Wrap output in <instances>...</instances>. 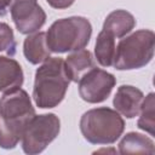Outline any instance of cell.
<instances>
[{"instance_id":"obj_1","label":"cell","mask_w":155,"mask_h":155,"mask_svg":"<svg viewBox=\"0 0 155 155\" xmlns=\"http://www.w3.org/2000/svg\"><path fill=\"white\" fill-rule=\"evenodd\" d=\"M35 115L29 94L21 87L4 92L0 98V147L13 149L22 139L28 121Z\"/></svg>"},{"instance_id":"obj_2","label":"cell","mask_w":155,"mask_h":155,"mask_svg":"<svg viewBox=\"0 0 155 155\" xmlns=\"http://www.w3.org/2000/svg\"><path fill=\"white\" fill-rule=\"evenodd\" d=\"M69 78L65 73L64 59L50 57L36 69L33 98L35 104L42 109L57 107L65 97L69 87Z\"/></svg>"},{"instance_id":"obj_3","label":"cell","mask_w":155,"mask_h":155,"mask_svg":"<svg viewBox=\"0 0 155 155\" xmlns=\"http://www.w3.org/2000/svg\"><path fill=\"white\" fill-rule=\"evenodd\" d=\"M92 25L85 17L73 16L57 19L46 33V41L51 52L65 53L84 48L91 39Z\"/></svg>"},{"instance_id":"obj_4","label":"cell","mask_w":155,"mask_h":155,"mask_svg":"<svg viewBox=\"0 0 155 155\" xmlns=\"http://www.w3.org/2000/svg\"><path fill=\"white\" fill-rule=\"evenodd\" d=\"M124 128L125 121L120 114L107 107L87 110L80 120V131L92 144H111L120 138Z\"/></svg>"},{"instance_id":"obj_5","label":"cell","mask_w":155,"mask_h":155,"mask_svg":"<svg viewBox=\"0 0 155 155\" xmlns=\"http://www.w3.org/2000/svg\"><path fill=\"white\" fill-rule=\"evenodd\" d=\"M155 47V34L149 29H140L121 39L115 48L113 65L119 70L139 69L147 65Z\"/></svg>"},{"instance_id":"obj_6","label":"cell","mask_w":155,"mask_h":155,"mask_svg":"<svg viewBox=\"0 0 155 155\" xmlns=\"http://www.w3.org/2000/svg\"><path fill=\"white\" fill-rule=\"evenodd\" d=\"M59 130L61 121L54 114L34 115L25 125L22 134L23 151L29 155L44 151L58 136Z\"/></svg>"},{"instance_id":"obj_7","label":"cell","mask_w":155,"mask_h":155,"mask_svg":"<svg viewBox=\"0 0 155 155\" xmlns=\"http://www.w3.org/2000/svg\"><path fill=\"white\" fill-rule=\"evenodd\" d=\"M115 84L113 74L94 67L79 80V94L87 103H101L110 96Z\"/></svg>"},{"instance_id":"obj_8","label":"cell","mask_w":155,"mask_h":155,"mask_svg":"<svg viewBox=\"0 0 155 155\" xmlns=\"http://www.w3.org/2000/svg\"><path fill=\"white\" fill-rule=\"evenodd\" d=\"M11 17L21 34L36 33L46 22V13L38 0H12Z\"/></svg>"},{"instance_id":"obj_9","label":"cell","mask_w":155,"mask_h":155,"mask_svg":"<svg viewBox=\"0 0 155 155\" xmlns=\"http://www.w3.org/2000/svg\"><path fill=\"white\" fill-rule=\"evenodd\" d=\"M143 99L144 94L139 88L130 85H122L117 88L113 104L119 114L127 119H132L139 114Z\"/></svg>"},{"instance_id":"obj_10","label":"cell","mask_w":155,"mask_h":155,"mask_svg":"<svg viewBox=\"0 0 155 155\" xmlns=\"http://www.w3.org/2000/svg\"><path fill=\"white\" fill-rule=\"evenodd\" d=\"M94 59L88 50L81 48L70 53L64 61L65 73L70 81L79 82V80L92 68H94Z\"/></svg>"},{"instance_id":"obj_11","label":"cell","mask_w":155,"mask_h":155,"mask_svg":"<svg viewBox=\"0 0 155 155\" xmlns=\"http://www.w3.org/2000/svg\"><path fill=\"white\" fill-rule=\"evenodd\" d=\"M24 80L21 64L6 56H0V92L21 87Z\"/></svg>"},{"instance_id":"obj_12","label":"cell","mask_w":155,"mask_h":155,"mask_svg":"<svg viewBox=\"0 0 155 155\" xmlns=\"http://www.w3.org/2000/svg\"><path fill=\"white\" fill-rule=\"evenodd\" d=\"M23 53L25 59L31 64H39L50 58V48L46 41V33L38 31L29 34L23 44Z\"/></svg>"},{"instance_id":"obj_13","label":"cell","mask_w":155,"mask_h":155,"mask_svg":"<svg viewBox=\"0 0 155 155\" xmlns=\"http://www.w3.org/2000/svg\"><path fill=\"white\" fill-rule=\"evenodd\" d=\"M134 25L136 19L132 13L126 10H115L107 16L103 23V30L114 38H124L134 28Z\"/></svg>"},{"instance_id":"obj_14","label":"cell","mask_w":155,"mask_h":155,"mask_svg":"<svg viewBox=\"0 0 155 155\" xmlns=\"http://www.w3.org/2000/svg\"><path fill=\"white\" fill-rule=\"evenodd\" d=\"M119 153L120 154H154L155 147L153 139L149 137L137 133L130 132L119 143Z\"/></svg>"},{"instance_id":"obj_15","label":"cell","mask_w":155,"mask_h":155,"mask_svg":"<svg viewBox=\"0 0 155 155\" xmlns=\"http://www.w3.org/2000/svg\"><path fill=\"white\" fill-rule=\"evenodd\" d=\"M115 38L102 29L98 34L94 46V54L97 62L102 67H110L114 63L115 57Z\"/></svg>"},{"instance_id":"obj_16","label":"cell","mask_w":155,"mask_h":155,"mask_svg":"<svg viewBox=\"0 0 155 155\" xmlns=\"http://www.w3.org/2000/svg\"><path fill=\"white\" fill-rule=\"evenodd\" d=\"M154 93L150 92L142 103L140 107V116L138 119L137 126L138 128L148 132L150 136L155 134V124H154Z\"/></svg>"},{"instance_id":"obj_17","label":"cell","mask_w":155,"mask_h":155,"mask_svg":"<svg viewBox=\"0 0 155 155\" xmlns=\"http://www.w3.org/2000/svg\"><path fill=\"white\" fill-rule=\"evenodd\" d=\"M16 41L11 27L6 23L0 22V52H7L10 54L15 53Z\"/></svg>"},{"instance_id":"obj_18","label":"cell","mask_w":155,"mask_h":155,"mask_svg":"<svg viewBox=\"0 0 155 155\" xmlns=\"http://www.w3.org/2000/svg\"><path fill=\"white\" fill-rule=\"evenodd\" d=\"M46 1L51 7L62 10V8H67V7L71 6L75 0H46Z\"/></svg>"}]
</instances>
